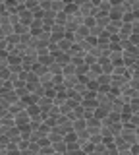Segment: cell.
<instances>
[{
	"label": "cell",
	"mask_w": 139,
	"mask_h": 155,
	"mask_svg": "<svg viewBox=\"0 0 139 155\" xmlns=\"http://www.w3.org/2000/svg\"><path fill=\"white\" fill-rule=\"evenodd\" d=\"M120 138L124 140L128 145H133V143H139V136H137V130H133V128H128V126H124L122 124V132L118 134Z\"/></svg>",
	"instance_id": "obj_1"
},
{
	"label": "cell",
	"mask_w": 139,
	"mask_h": 155,
	"mask_svg": "<svg viewBox=\"0 0 139 155\" xmlns=\"http://www.w3.org/2000/svg\"><path fill=\"white\" fill-rule=\"evenodd\" d=\"M29 122H31V116L27 114L25 109L14 114V126H17L20 130H21V128H27V126H29Z\"/></svg>",
	"instance_id": "obj_2"
},
{
	"label": "cell",
	"mask_w": 139,
	"mask_h": 155,
	"mask_svg": "<svg viewBox=\"0 0 139 155\" xmlns=\"http://www.w3.org/2000/svg\"><path fill=\"white\" fill-rule=\"evenodd\" d=\"M17 16H20V23H23V25H29L33 21V14L25 8H17Z\"/></svg>",
	"instance_id": "obj_3"
},
{
	"label": "cell",
	"mask_w": 139,
	"mask_h": 155,
	"mask_svg": "<svg viewBox=\"0 0 139 155\" xmlns=\"http://www.w3.org/2000/svg\"><path fill=\"white\" fill-rule=\"evenodd\" d=\"M77 12H79L83 18H85V16H93V12H95V6L89 2V0H85L83 4H79V6H77Z\"/></svg>",
	"instance_id": "obj_4"
},
{
	"label": "cell",
	"mask_w": 139,
	"mask_h": 155,
	"mask_svg": "<svg viewBox=\"0 0 139 155\" xmlns=\"http://www.w3.org/2000/svg\"><path fill=\"white\" fill-rule=\"evenodd\" d=\"M122 16H124V10L120 8V6H110L108 18L112 19V21H122Z\"/></svg>",
	"instance_id": "obj_5"
},
{
	"label": "cell",
	"mask_w": 139,
	"mask_h": 155,
	"mask_svg": "<svg viewBox=\"0 0 139 155\" xmlns=\"http://www.w3.org/2000/svg\"><path fill=\"white\" fill-rule=\"evenodd\" d=\"M71 45H74V41H71V39H68V37H62L60 41L56 43V47H58V51H60V52H70Z\"/></svg>",
	"instance_id": "obj_6"
},
{
	"label": "cell",
	"mask_w": 139,
	"mask_h": 155,
	"mask_svg": "<svg viewBox=\"0 0 139 155\" xmlns=\"http://www.w3.org/2000/svg\"><path fill=\"white\" fill-rule=\"evenodd\" d=\"M120 25H122V21H112V19H110V23H108L106 27H104V31H106L110 37H114V35H118Z\"/></svg>",
	"instance_id": "obj_7"
},
{
	"label": "cell",
	"mask_w": 139,
	"mask_h": 155,
	"mask_svg": "<svg viewBox=\"0 0 139 155\" xmlns=\"http://www.w3.org/2000/svg\"><path fill=\"white\" fill-rule=\"evenodd\" d=\"M54 62L58 66H66V64H70V62H71V58H70L68 52H58V54L54 56Z\"/></svg>",
	"instance_id": "obj_8"
},
{
	"label": "cell",
	"mask_w": 139,
	"mask_h": 155,
	"mask_svg": "<svg viewBox=\"0 0 139 155\" xmlns=\"http://www.w3.org/2000/svg\"><path fill=\"white\" fill-rule=\"evenodd\" d=\"M85 130V118H75V120H71V132H83Z\"/></svg>",
	"instance_id": "obj_9"
},
{
	"label": "cell",
	"mask_w": 139,
	"mask_h": 155,
	"mask_svg": "<svg viewBox=\"0 0 139 155\" xmlns=\"http://www.w3.org/2000/svg\"><path fill=\"white\" fill-rule=\"evenodd\" d=\"M112 145L118 149V151H126V149L129 147V145H128L126 142H124V140L120 138V136H114V142H112Z\"/></svg>",
	"instance_id": "obj_10"
},
{
	"label": "cell",
	"mask_w": 139,
	"mask_h": 155,
	"mask_svg": "<svg viewBox=\"0 0 139 155\" xmlns=\"http://www.w3.org/2000/svg\"><path fill=\"white\" fill-rule=\"evenodd\" d=\"M23 109H25V107H23V103H21V101H20V99H17V101H16V103H12V105H8V113H10L12 116H14V114H16V113H20V110H23Z\"/></svg>",
	"instance_id": "obj_11"
},
{
	"label": "cell",
	"mask_w": 139,
	"mask_h": 155,
	"mask_svg": "<svg viewBox=\"0 0 139 155\" xmlns=\"http://www.w3.org/2000/svg\"><path fill=\"white\" fill-rule=\"evenodd\" d=\"M137 122H139V114L135 113V114H131L129 118L126 120V122H122L124 126H128V128H133V130H137Z\"/></svg>",
	"instance_id": "obj_12"
},
{
	"label": "cell",
	"mask_w": 139,
	"mask_h": 155,
	"mask_svg": "<svg viewBox=\"0 0 139 155\" xmlns=\"http://www.w3.org/2000/svg\"><path fill=\"white\" fill-rule=\"evenodd\" d=\"M46 70H49V68H46V66H43L41 62H35V64L31 66V72H33V74H35L37 78H39V76H43V74H45Z\"/></svg>",
	"instance_id": "obj_13"
},
{
	"label": "cell",
	"mask_w": 139,
	"mask_h": 155,
	"mask_svg": "<svg viewBox=\"0 0 139 155\" xmlns=\"http://www.w3.org/2000/svg\"><path fill=\"white\" fill-rule=\"evenodd\" d=\"M68 19H70V16L66 12H58L54 16V23H58V25H66V23H68Z\"/></svg>",
	"instance_id": "obj_14"
},
{
	"label": "cell",
	"mask_w": 139,
	"mask_h": 155,
	"mask_svg": "<svg viewBox=\"0 0 139 155\" xmlns=\"http://www.w3.org/2000/svg\"><path fill=\"white\" fill-rule=\"evenodd\" d=\"M14 33H16V35H27V33H29V25H23V23H16V25H14Z\"/></svg>",
	"instance_id": "obj_15"
},
{
	"label": "cell",
	"mask_w": 139,
	"mask_h": 155,
	"mask_svg": "<svg viewBox=\"0 0 139 155\" xmlns=\"http://www.w3.org/2000/svg\"><path fill=\"white\" fill-rule=\"evenodd\" d=\"M50 147H52V151H56V153H66V142H64V140L50 143Z\"/></svg>",
	"instance_id": "obj_16"
},
{
	"label": "cell",
	"mask_w": 139,
	"mask_h": 155,
	"mask_svg": "<svg viewBox=\"0 0 139 155\" xmlns=\"http://www.w3.org/2000/svg\"><path fill=\"white\" fill-rule=\"evenodd\" d=\"M62 76H75V64H66V66H62Z\"/></svg>",
	"instance_id": "obj_17"
},
{
	"label": "cell",
	"mask_w": 139,
	"mask_h": 155,
	"mask_svg": "<svg viewBox=\"0 0 139 155\" xmlns=\"http://www.w3.org/2000/svg\"><path fill=\"white\" fill-rule=\"evenodd\" d=\"M23 8H25V10H29V12H33V10H37V8H39V0H25Z\"/></svg>",
	"instance_id": "obj_18"
},
{
	"label": "cell",
	"mask_w": 139,
	"mask_h": 155,
	"mask_svg": "<svg viewBox=\"0 0 139 155\" xmlns=\"http://www.w3.org/2000/svg\"><path fill=\"white\" fill-rule=\"evenodd\" d=\"M81 25H85V27H93V25H97V23H95V18L93 16H85L83 18V23H81Z\"/></svg>",
	"instance_id": "obj_19"
},
{
	"label": "cell",
	"mask_w": 139,
	"mask_h": 155,
	"mask_svg": "<svg viewBox=\"0 0 139 155\" xmlns=\"http://www.w3.org/2000/svg\"><path fill=\"white\" fill-rule=\"evenodd\" d=\"M129 109H131V113H139V99H131L129 103H126Z\"/></svg>",
	"instance_id": "obj_20"
},
{
	"label": "cell",
	"mask_w": 139,
	"mask_h": 155,
	"mask_svg": "<svg viewBox=\"0 0 139 155\" xmlns=\"http://www.w3.org/2000/svg\"><path fill=\"white\" fill-rule=\"evenodd\" d=\"M49 72L50 74H62V66H58L56 62H52V64H49Z\"/></svg>",
	"instance_id": "obj_21"
},
{
	"label": "cell",
	"mask_w": 139,
	"mask_h": 155,
	"mask_svg": "<svg viewBox=\"0 0 139 155\" xmlns=\"http://www.w3.org/2000/svg\"><path fill=\"white\" fill-rule=\"evenodd\" d=\"M103 155H118V149L114 147V145H108V147H104Z\"/></svg>",
	"instance_id": "obj_22"
},
{
	"label": "cell",
	"mask_w": 139,
	"mask_h": 155,
	"mask_svg": "<svg viewBox=\"0 0 139 155\" xmlns=\"http://www.w3.org/2000/svg\"><path fill=\"white\" fill-rule=\"evenodd\" d=\"M118 155H129V151L126 149V151H118Z\"/></svg>",
	"instance_id": "obj_23"
},
{
	"label": "cell",
	"mask_w": 139,
	"mask_h": 155,
	"mask_svg": "<svg viewBox=\"0 0 139 155\" xmlns=\"http://www.w3.org/2000/svg\"><path fill=\"white\" fill-rule=\"evenodd\" d=\"M52 155H64V153H56V151H52Z\"/></svg>",
	"instance_id": "obj_24"
}]
</instances>
